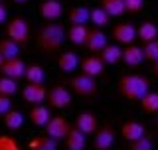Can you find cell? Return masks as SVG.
Masks as SVG:
<instances>
[{
    "label": "cell",
    "instance_id": "27",
    "mask_svg": "<svg viewBox=\"0 0 158 150\" xmlns=\"http://www.w3.org/2000/svg\"><path fill=\"white\" fill-rule=\"evenodd\" d=\"M20 48L22 46H18V44L14 42V40H10V38L0 40V56L4 57V61H6V59L20 57Z\"/></svg>",
    "mask_w": 158,
    "mask_h": 150
},
{
    "label": "cell",
    "instance_id": "11",
    "mask_svg": "<svg viewBox=\"0 0 158 150\" xmlns=\"http://www.w3.org/2000/svg\"><path fill=\"white\" fill-rule=\"evenodd\" d=\"M79 67H81L83 75H89V77H93V79L101 77V75L105 73V63H103V59L99 56H87L85 59H81Z\"/></svg>",
    "mask_w": 158,
    "mask_h": 150
},
{
    "label": "cell",
    "instance_id": "42",
    "mask_svg": "<svg viewBox=\"0 0 158 150\" xmlns=\"http://www.w3.org/2000/svg\"><path fill=\"white\" fill-rule=\"evenodd\" d=\"M0 4H2V0H0Z\"/></svg>",
    "mask_w": 158,
    "mask_h": 150
},
{
    "label": "cell",
    "instance_id": "31",
    "mask_svg": "<svg viewBox=\"0 0 158 150\" xmlns=\"http://www.w3.org/2000/svg\"><path fill=\"white\" fill-rule=\"evenodd\" d=\"M18 91V81L12 77H0V95H6V97H12L14 93Z\"/></svg>",
    "mask_w": 158,
    "mask_h": 150
},
{
    "label": "cell",
    "instance_id": "29",
    "mask_svg": "<svg viewBox=\"0 0 158 150\" xmlns=\"http://www.w3.org/2000/svg\"><path fill=\"white\" fill-rule=\"evenodd\" d=\"M138 103H140V109H142L146 115H156V113H158V93L148 91Z\"/></svg>",
    "mask_w": 158,
    "mask_h": 150
},
{
    "label": "cell",
    "instance_id": "2",
    "mask_svg": "<svg viewBox=\"0 0 158 150\" xmlns=\"http://www.w3.org/2000/svg\"><path fill=\"white\" fill-rule=\"evenodd\" d=\"M117 91L123 99H127V101H140V99L150 91V83H148V79L144 75L128 73V75H123V77L118 79Z\"/></svg>",
    "mask_w": 158,
    "mask_h": 150
},
{
    "label": "cell",
    "instance_id": "5",
    "mask_svg": "<svg viewBox=\"0 0 158 150\" xmlns=\"http://www.w3.org/2000/svg\"><path fill=\"white\" fill-rule=\"evenodd\" d=\"M73 103V93L71 89L63 87V85H53L48 91V105L52 109H57V111H63V109H69Z\"/></svg>",
    "mask_w": 158,
    "mask_h": 150
},
{
    "label": "cell",
    "instance_id": "14",
    "mask_svg": "<svg viewBox=\"0 0 158 150\" xmlns=\"http://www.w3.org/2000/svg\"><path fill=\"white\" fill-rule=\"evenodd\" d=\"M0 73L4 75V77H12V79H22L24 73H26V63H24V59L20 57H14V59H6V61L2 63V67H0Z\"/></svg>",
    "mask_w": 158,
    "mask_h": 150
},
{
    "label": "cell",
    "instance_id": "40",
    "mask_svg": "<svg viewBox=\"0 0 158 150\" xmlns=\"http://www.w3.org/2000/svg\"><path fill=\"white\" fill-rule=\"evenodd\" d=\"M2 63H4V57H2V56H0V67H2Z\"/></svg>",
    "mask_w": 158,
    "mask_h": 150
},
{
    "label": "cell",
    "instance_id": "10",
    "mask_svg": "<svg viewBox=\"0 0 158 150\" xmlns=\"http://www.w3.org/2000/svg\"><path fill=\"white\" fill-rule=\"evenodd\" d=\"M107 44H109V38H107V34L103 32L101 28H91V30H89V36H87L85 48H87L91 53L99 56V53L103 52V48H105Z\"/></svg>",
    "mask_w": 158,
    "mask_h": 150
},
{
    "label": "cell",
    "instance_id": "7",
    "mask_svg": "<svg viewBox=\"0 0 158 150\" xmlns=\"http://www.w3.org/2000/svg\"><path fill=\"white\" fill-rule=\"evenodd\" d=\"M44 128H46V134H48V136L56 138V140H63V138L67 136L71 124L67 123L65 117H59V115H57V117H53V115H52V119L48 121V124Z\"/></svg>",
    "mask_w": 158,
    "mask_h": 150
},
{
    "label": "cell",
    "instance_id": "35",
    "mask_svg": "<svg viewBox=\"0 0 158 150\" xmlns=\"http://www.w3.org/2000/svg\"><path fill=\"white\" fill-rule=\"evenodd\" d=\"M144 6V0H125V12L127 14H138Z\"/></svg>",
    "mask_w": 158,
    "mask_h": 150
},
{
    "label": "cell",
    "instance_id": "24",
    "mask_svg": "<svg viewBox=\"0 0 158 150\" xmlns=\"http://www.w3.org/2000/svg\"><path fill=\"white\" fill-rule=\"evenodd\" d=\"M2 121H4V127L8 131H20L24 127V113L18 111V109H10L2 117Z\"/></svg>",
    "mask_w": 158,
    "mask_h": 150
},
{
    "label": "cell",
    "instance_id": "17",
    "mask_svg": "<svg viewBox=\"0 0 158 150\" xmlns=\"http://www.w3.org/2000/svg\"><path fill=\"white\" fill-rule=\"evenodd\" d=\"M79 56L75 52H71V49H67V52H59L57 56V67L61 73H73L75 69L79 67Z\"/></svg>",
    "mask_w": 158,
    "mask_h": 150
},
{
    "label": "cell",
    "instance_id": "32",
    "mask_svg": "<svg viewBox=\"0 0 158 150\" xmlns=\"http://www.w3.org/2000/svg\"><path fill=\"white\" fill-rule=\"evenodd\" d=\"M142 56H144L146 61H152V63L158 61V38L142 46Z\"/></svg>",
    "mask_w": 158,
    "mask_h": 150
},
{
    "label": "cell",
    "instance_id": "41",
    "mask_svg": "<svg viewBox=\"0 0 158 150\" xmlns=\"http://www.w3.org/2000/svg\"><path fill=\"white\" fill-rule=\"evenodd\" d=\"M156 128H158V113H156Z\"/></svg>",
    "mask_w": 158,
    "mask_h": 150
},
{
    "label": "cell",
    "instance_id": "6",
    "mask_svg": "<svg viewBox=\"0 0 158 150\" xmlns=\"http://www.w3.org/2000/svg\"><path fill=\"white\" fill-rule=\"evenodd\" d=\"M111 38L115 40V44H118V46H131L136 40V26L131 22H121L113 28Z\"/></svg>",
    "mask_w": 158,
    "mask_h": 150
},
{
    "label": "cell",
    "instance_id": "30",
    "mask_svg": "<svg viewBox=\"0 0 158 150\" xmlns=\"http://www.w3.org/2000/svg\"><path fill=\"white\" fill-rule=\"evenodd\" d=\"M89 22H91L95 28H101V30H103L105 26H109V24H111V16H109V14H107L101 6H99V8H93V10H91V20H89Z\"/></svg>",
    "mask_w": 158,
    "mask_h": 150
},
{
    "label": "cell",
    "instance_id": "13",
    "mask_svg": "<svg viewBox=\"0 0 158 150\" xmlns=\"http://www.w3.org/2000/svg\"><path fill=\"white\" fill-rule=\"evenodd\" d=\"M75 128L79 132H83L85 136H91L95 134V131L99 128V123H97V117L89 111H83L75 117Z\"/></svg>",
    "mask_w": 158,
    "mask_h": 150
},
{
    "label": "cell",
    "instance_id": "16",
    "mask_svg": "<svg viewBox=\"0 0 158 150\" xmlns=\"http://www.w3.org/2000/svg\"><path fill=\"white\" fill-rule=\"evenodd\" d=\"M28 119H30V123L34 124V127H38V128H44L48 124V121L52 119V111H49V107H46V105H34L32 109H30V113H28Z\"/></svg>",
    "mask_w": 158,
    "mask_h": 150
},
{
    "label": "cell",
    "instance_id": "15",
    "mask_svg": "<svg viewBox=\"0 0 158 150\" xmlns=\"http://www.w3.org/2000/svg\"><path fill=\"white\" fill-rule=\"evenodd\" d=\"M144 134H146V128H144V124L138 123V121H127L121 124V136L127 142H135L138 138H142Z\"/></svg>",
    "mask_w": 158,
    "mask_h": 150
},
{
    "label": "cell",
    "instance_id": "38",
    "mask_svg": "<svg viewBox=\"0 0 158 150\" xmlns=\"http://www.w3.org/2000/svg\"><path fill=\"white\" fill-rule=\"evenodd\" d=\"M152 73H154V75H156V77H158V61L154 63V65H152Z\"/></svg>",
    "mask_w": 158,
    "mask_h": 150
},
{
    "label": "cell",
    "instance_id": "12",
    "mask_svg": "<svg viewBox=\"0 0 158 150\" xmlns=\"http://www.w3.org/2000/svg\"><path fill=\"white\" fill-rule=\"evenodd\" d=\"M40 16L46 22H57L63 16V4L59 0H44L40 4Z\"/></svg>",
    "mask_w": 158,
    "mask_h": 150
},
{
    "label": "cell",
    "instance_id": "28",
    "mask_svg": "<svg viewBox=\"0 0 158 150\" xmlns=\"http://www.w3.org/2000/svg\"><path fill=\"white\" fill-rule=\"evenodd\" d=\"M101 8L111 18H118L125 14V0H101Z\"/></svg>",
    "mask_w": 158,
    "mask_h": 150
},
{
    "label": "cell",
    "instance_id": "34",
    "mask_svg": "<svg viewBox=\"0 0 158 150\" xmlns=\"http://www.w3.org/2000/svg\"><path fill=\"white\" fill-rule=\"evenodd\" d=\"M0 150H22V146L10 134H0Z\"/></svg>",
    "mask_w": 158,
    "mask_h": 150
},
{
    "label": "cell",
    "instance_id": "33",
    "mask_svg": "<svg viewBox=\"0 0 158 150\" xmlns=\"http://www.w3.org/2000/svg\"><path fill=\"white\" fill-rule=\"evenodd\" d=\"M128 150H152V138L144 134L142 138H138L135 142H128Z\"/></svg>",
    "mask_w": 158,
    "mask_h": 150
},
{
    "label": "cell",
    "instance_id": "21",
    "mask_svg": "<svg viewBox=\"0 0 158 150\" xmlns=\"http://www.w3.org/2000/svg\"><path fill=\"white\" fill-rule=\"evenodd\" d=\"M87 36H89L87 24H71V28L67 30V40L73 46H85Z\"/></svg>",
    "mask_w": 158,
    "mask_h": 150
},
{
    "label": "cell",
    "instance_id": "1",
    "mask_svg": "<svg viewBox=\"0 0 158 150\" xmlns=\"http://www.w3.org/2000/svg\"><path fill=\"white\" fill-rule=\"evenodd\" d=\"M65 38H67V32H65V28H63L61 24L49 22V24H46V26L38 32L36 44H38V48L42 49L44 53H48V56H56V53L61 52Z\"/></svg>",
    "mask_w": 158,
    "mask_h": 150
},
{
    "label": "cell",
    "instance_id": "22",
    "mask_svg": "<svg viewBox=\"0 0 158 150\" xmlns=\"http://www.w3.org/2000/svg\"><path fill=\"white\" fill-rule=\"evenodd\" d=\"M99 57L103 59L105 65H115L123 57V48L118 46V44H107V46L103 48V52L99 53Z\"/></svg>",
    "mask_w": 158,
    "mask_h": 150
},
{
    "label": "cell",
    "instance_id": "26",
    "mask_svg": "<svg viewBox=\"0 0 158 150\" xmlns=\"http://www.w3.org/2000/svg\"><path fill=\"white\" fill-rule=\"evenodd\" d=\"M24 79H26L28 83H34V85H44V81H46V71H44V67L38 65V63H30V65H26Z\"/></svg>",
    "mask_w": 158,
    "mask_h": 150
},
{
    "label": "cell",
    "instance_id": "4",
    "mask_svg": "<svg viewBox=\"0 0 158 150\" xmlns=\"http://www.w3.org/2000/svg\"><path fill=\"white\" fill-rule=\"evenodd\" d=\"M6 36L18 44V46H26L30 40V24L26 18L14 16L12 20L6 22Z\"/></svg>",
    "mask_w": 158,
    "mask_h": 150
},
{
    "label": "cell",
    "instance_id": "3",
    "mask_svg": "<svg viewBox=\"0 0 158 150\" xmlns=\"http://www.w3.org/2000/svg\"><path fill=\"white\" fill-rule=\"evenodd\" d=\"M69 87H71V93L77 95L81 99H95L99 95V87H97V81L89 75H83L79 73L69 81Z\"/></svg>",
    "mask_w": 158,
    "mask_h": 150
},
{
    "label": "cell",
    "instance_id": "19",
    "mask_svg": "<svg viewBox=\"0 0 158 150\" xmlns=\"http://www.w3.org/2000/svg\"><path fill=\"white\" fill-rule=\"evenodd\" d=\"M59 140L48 136V134H40V136H34L28 140V150H57Z\"/></svg>",
    "mask_w": 158,
    "mask_h": 150
},
{
    "label": "cell",
    "instance_id": "37",
    "mask_svg": "<svg viewBox=\"0 0 158 150\" xmlns=\"http://www.w3.org/2000/svg\"><path fill=\"white\" fill-rule=\"evenodd\" d=\"M6 20H8V10H6V6H4V4H0V26H2Z\"/></svg>",
    "mask_w": 158,
    "mask_h": 150
},
{
    "label": "cell",
    "instance_id": "20",
    "mask_svg": "<svg viewBox=\"0 0 158 150\" xmlns=\"http://www.w3.org/2000/svg\"><path fill=\"white\" fill-rule=\"evenodd\" d=\"M63 140H65V148L67 150H85V146H87V136L83 132H79L75 127L69 128L67 136L63 138Z\"/></svg>",
    "mask_w": 158,
    "mask_h": 150
},
{
    "label": "cell",
    "instance_id": "36",
    "mask_svg": "<svg viewBox=\"0 0 158 150\" xmlns=\"http://www.w3.org/2000/svg\"><path fill=\"white\" fill-rule=\"evenodd\" d=\"M10 109H12V99L6 95H0V117H4Z\"/></svg>",
    "mask_w": 158,
    "mask_h": 150
},
{
    "label": "cell",
    "instance_id": "23",
    "mask_svg": "<svg viewBox=\"0 0 158 150\" xmlns=\"http://www.w3.org/2000/svg\"><path fill=\"white\" fill-rule=\"evenodd\" d=\"M156 38H158V26L154 22H142L136 28V40H140L142 44H148Z\"/></svg>",
    "mask_w": 158,
    "mask_h": 150
},
{
    "label": "cell",
    "instance_id": "8",
    "mask_svg": "<svg viewBox=\"0 0 158 150\" xmlns=\"http://www.w3.org/2000/svg\"><path fill=\"white\" fill-rule=\"evenodd\" d=\"M113 144H115V131L113 127H99L95 134H93V148L95 150H111Z\"/></svg>",
    "mask_w": 158,
    "mask_h": 150
},
{
    "label": "cell",
    "instance_id": "25",
    "mask_svg": "<svg viewBox=\"0 0 158 150\" xmlns=\"http://www.w3.org/2000/svg\"><path fill=\"white\" fill-rule=\"evenodd\" d=\"M67 20H69L71 24H87L89 20H91V10H89L87 6H81V4H77V6L69 8Z\"/></svg>",
    "mask_w": 158,
    "mask_h": 150
},
{
    "label": "cell",
    "instance_id": "39",
    "mask_svg": "<svg viewBox=\"0 0 158 150\" xmlns=\"http://www.w3.org/2000/svg\"><path fill=\"white\" fill-rule=\"evenodd\" d=\"M14 2H16V4H26L28 0H14Z\"/></svg>",
    "mask_w": 158,
    "mask_h": 150
},
{
    "label": "cell",
    "instance_id": "18",
    "mask_svg": "<svg viewBox=\"0 0 158 150\" xmlns=\"http://www.w3.org/2000/svg\"><path fill=\"white\" fill-rule=\"evenodd\" d=\"M121 61L125 63V65H128V67H138L142 61H144V56H142V48L135 46V44H131V46H125Z\"/></svg>",
    "mask_w": 158,
    "mask_h": 150
},
{
    "label": "cell",
    "instance_id": "9",
    "mask_svg": "<svg viewBox=\"0 0 158 150\" xmlns=\"http://www.w3.org/2000/svg\"><path fill=\"white\" fill-rule=\"evenodd\" d=\"M22 97L30 107L34 105H42L44 101L48 99V89L44 85H34V83H28L26 87L22 89Z\"/></svg>",
    "mask_w": 158,
    "mask_h": 150
}]
</instances>
